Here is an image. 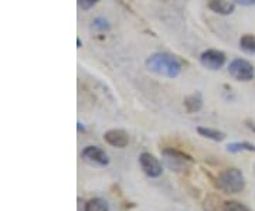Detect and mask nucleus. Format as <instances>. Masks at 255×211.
<instances>
[{
    "label": "nucleus",
    "instance_id": "f257e3e1",
    "mask_svg": "<svg viewBox=\"0 0 255 211\" xmlns=\"http://www.w3.org/2000/svg\"><path fill=\"white\" fill-rule=\"evenodd\" d=\"M146 67L149 71L157 74L164 78H176L182 71L180 61L167 53H155L146 60Z\"/></svg>",
    "mask_w": 255,
    "mask_h": 211
},
{
    "label": "nucleus",
    "instance_id": "f03ea898",
    "mask_svg": "<svg viewBox=\"0 0 255 211\" xmlns=\"http://www.w3.org/2000/svg\"><path fill=\"white\" fill-rule=\"evenodd\" d=\"M217 186L224 193L238 194L246 189V177L240 169L230 167V169H226L223 173H220Z\"/></svg>",
    "mask_w": 255,
    "mask_h": 211
},
{
    "label": "nucleus",
    "instance_id": "7ed1b4c3",
    "mask_svg": "<svg viewBox=\"0 0 255 211\" xmlns=\"http://www.w3.org/2000/svg\"><path fill=\"white\" fill-rule=\"evenodd\" d=\"M162 156L164 157V163L169 169H172L174 172H180L183 169H186V166L193 163V157L184 152H180L177 149L169 147L162 150Z\"/></svg>",
    "mask_w": 255,
    "mask_h": 211
},
{
    "label": "nucleus",
    "instance_id": "20e7f679",
    "mask_svg": "<svg viewBox=\"0 0 255 211\" xmlns=\"http://www.w3.org/2000/svg\"><path fill=\"white\" fill-rule=\"evenodd\" d=\"M228 73L236 81H251L254 78V67L244 58H234L228 65Z\"/></svg>",
    "mask_w": 255,
    "mask_h": 211
},
{
    "label": "nucleus",
    "instance_id": "39448f33",
    "mask_svg": "<svg viewBox=\"0 0 255 211\" xmlns=\"http://www.w3.org/2000/svg\"><path fill=\"white\" fill-rule=\"evenodd\" d=\"M81 159L92 166H98V167H105L110 165V157L105 153L104 149L98 146H87L81 152Z\"/></svg>",
    "mask_w": 255,
    "mask_h": 211
},
{
    "label": "nucleus",
    "instance_id": "423d86ee",
    "mask_svg": "<svg viewBox=\"0 0 255 211\" xmlns=\"http://www.w3.org/2000/svg\"><path fill=\"white\" fill-rule=\"evenodd\" d=\"M139 165L142 167L143 173L150 179H157L159 176H162L163 172V167L162 163L159 162V159H156L152 153H147L143 152L140 156H139Z\"/></svg>",
    "mask_w": 255,
    "mask_h": 211
},
{
    "label": "nucleus",
    "instance_id": "0eeeda50",
    "mask_svg": "<svg viewBox=\"0 0 255 211\" xmlns=\"http://www.w3.org/2000/svg\"><path fill=\"white\" fill-rule=\"evenodd\" d=\"M200 64L210 71H217L226 64V54L220 50L210 48L200 55Z\"/></svg>",
    "mask_w": 255,
    "mask_h": 211
},
{
    "label": "nucleus",
    "instance_id": "6e6552de",
    "mask_svg": "<svg viewBox=\"0 0 255 211\" xmlns=\"http://www.w3.org/2000/svg\"><path fill=\"white\" fill-rule=\"evenodd\" d=\"M104 140L111 146L124 149L129 145V135L124 129H110L104 133Z\"/></svg>",
    "mask_w": 255,
    "mask_h": 211
},
{
    "label": "nucleus",
    "instance_id": "1a4fd4ad",
    "mask_svg": "<svg viewBox=\"0 0 255 211\" xmlns=\"http://www.w3.org/2000/svg\"><path fill=\"white\" fill-rule=\"evenodd\" d=\"M209 9L217 14L228 16L234 11L236 6H234V1H228V0H210Z\"/></svg>",
    "mask_w": 255,
    "mask_h": 211
},
{
    "label": "nucleus",
    "instance_id": "9d476101",
    "mask_svg": "<svg viewBox=\"0 0 255 211\" xmlns=\"http://www.w3.org/2000/svg\"><path fill=\"white\" fill-rule=\"evenodd\" d=\"M183 106L189 113L199 112L203 108V97L200 92H194L191 95H187L183 101Z\"/></svg>",
    "mask_w": 255,
    "mask_h": 211
},
{
    "label": "nucleus",
    "instance_id": "9b49d317",
    "mask_svg": "<svg viewBox=\"0 0 255 211\" xmlns=\"http://www.w3.org/2000/svg\"><path fill=\"white\" fill-rule=\"evenodd\" d=\"M203 209L204 211H226V202H221V199L216 194H210L204 200Z\"/></svg>",
    "mask_w": 255,
    "mask_h": 211
},
{
    "label": "nucleus",
    "instance_id": "f8f14e48",
    "mask_svg": "<svg viewBox=\"0 0 255 211\" xmlns=\"http://www.w3.org/2000/svg\"><path fill=\"white\" fill-rule=\"evenodd\" d=\"M197 133H199L200 136H203V138L211 139V140H214V142H221V140L226 139V133H224V132L213 128H206V126H199V128H197Z\"/></svg>",
    "mask_w": 255,
    "mask_h": 211
},
{
    "label": "nucleus",
    "instance_id": "ddd939ff",
    "mask_svg": "<svg viewBox=\"0 0 255 211\" xmlns=\"http://www.w3.org/2000/svg\"><path fill=\"white\" fill-rule=\"evenodd\" d=\"M84 211H110V204L107 200H104L101 197H95V199H91L90 202H87Z\"/></svg>",
    "mask_w": 255,
    "mask_h": 211
},
{
    "label": "nucleus",
    "instance_id": "4468645a",
    "mask_svg": "<svg viewBox=\"0 0 255 211\" xmlns=\"http://www.w3.org/2000/svg\"><path fill=\"white\" fill-rule=\"evenodd\" d=\"M227 150L231 153H240V152H255V145L250 142H233L228 143Z\"/></svg>",
    "mask_w": 255,
    "mask_h": 211
},
{
    "label": "nucleus",
    "instance_id": "2eb2a0df",
    "mask_svg": "<svg viewBox=\"0 0 255 211\" xmlns=\"http://www.w3.org/2000/svg\"><path fill=\"white\" fill-rule=\"evenodd\" d=\"M240 47L247 53H255V36L244 34L240 38Z\"/></svg>",
    "mask_w": 255,
    "mask_h": 211
},
{
    "label": "nucleus",
    "instance_id": "dca6fc26",
    "mask_svg": "<svg viewBox=\"0 0 255 211\" xmlns=\"http://www.w3.org/2000/svg\"><path fill=\"white\" fill-rule=\"evenodd\" d=\"M226 211H253L246 204L237 202V200H228L226 202Z\"/></svg>",
    "mask_w": 255,
    "mask_h": 211
},
{
    "label": "nucleus",
    "instance_id": "f3484780",
    "mask_svg": "<svg viewBox=\"0 0 255 211\" xmlns=\"http://www.w3.org/2000/svg\"><path fill=\"white\" fill-rule=\"evenodd\" d=\"M100 0H78V6L81 7L82 10H90L94 6L97 4Z\"/></svg>",
    "mask_w": 255,
    "mask_h": 211
},
{
    "label": "nucleus",
    "instance_id": "a211bd4d",
    "mask_svg": "<svg viewBox=\"0 0 255 211\" xmlns=\"http://www.w3.org/2000/svg\"><path fill=\"white\" fill-rule=\"evenodd\" d=\"M94 26L97 28H101V30H108L110 26H108V23H107V20H104V18H97L95 20V23H94Z\"/></svg>",
    "mask_w": 255,
    "mask_h": 211
},
{
    "label": "nucleus",
    "instance_id": "6ab92c4d",
    "mask_svg": "<svg viewBox=\"0 0 255 211\" xmlns=\"http://www.w3.org/2000/svg\"><path fill=\"white\" fill-rule=\"evenodd\" d=\"M234 3L241 4V6H253L255 4V0H233Z\"/></svg>",
    "mask_w": 255,
    "mask_h": 211
},
{
    "label": "nucleus",
    "instance_id": "aec40b11",
    "mask_svg": "<svg viewBox=\"0 0 255 211\" xmlns=\"http://www.w3.org/2000/svg\"><path fill=\"white\" fill-rule=\"evenodd\" d=\"M78 130H80V132H81V130H84V126H82L81 122H78Z\"/></svg>",
    "mask_w": 255,
    "mask_h": 211
}]
</instances>
